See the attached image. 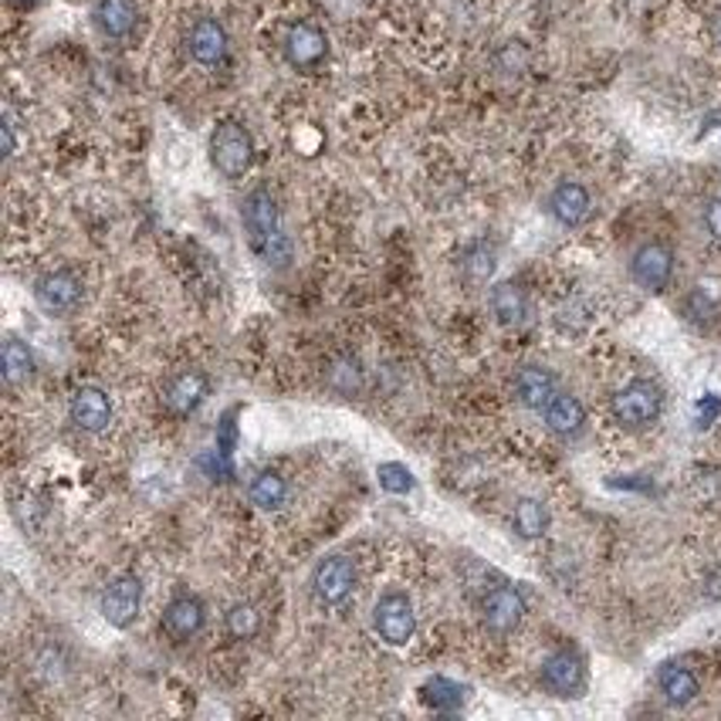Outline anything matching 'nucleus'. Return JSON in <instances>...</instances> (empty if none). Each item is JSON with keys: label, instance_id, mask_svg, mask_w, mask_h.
<instances>
[{"label": "nucleus", "instance_id": "f257e3e1", "mask_svg": "<svg viewBox=\"0 0 721 721\" xmlns=\"http://www.w3.org/2000/svg\"><path fill=\"white\" fill-rule=\"evenodd\" d=\"M241 220H244V231H248V241H251L254 254H258L264 264L285 268L289 258H292V244H289L285 231H282L279 200L271 197L268 187H254V190L244 197Z\"/></svg>", "mask_w": 721, "mask_h": 721}, {"label": "nucleus", "instance_id": "f03ea898", "mask_svg": "<svg viewBox=\"0 0 721 721\" xmlns=\"http://www.w3.org/2000/svg\"><path fill=\"white\" fill-rule=\"evenodd\" d=\"M210 163L220 177L238 180L254 163V139L241 123H217L210 133Z\"/></svg>", "mask_w": 721, "mask_h": 721}, {"label": "nucleus", "instance_id": "7ed1b4c3", "mask_svg": "<svg viewBox=\"0 0 721 721\" xmlns=\"http://www.w3.org/2000/svg\"><path fill=\"white\" fill-rule=\"evenodd\" d=\"M373 630L379 634L383 644L390 647H407L417 634V614L414 599L400 589L383 593L373 606Z\"/></svg>", "mask_w": 721, "mask_h": 721}, {"label": "nucleus", "instance_id": "20e7f679", "mask_svg": "<svg viewBox=\"0 0 721 721\" xmlns=\"http://www.w3.org/2000/svg\"><path fill=\"white\" fill-rule=\"evenodd\" d=\"M609 407H614L617 424L637 430V427H650L660 417L663 394L654 379H630L627 386H620V390L614 394V404Z\"/></svg>", "mask_w": 721, "mask_h": 721}, {"label": "nucleus", "instance_id": "39448f33", "mask_svg": "<svg viewBox=\"0 0 721 721\" xmlns=\"http://www.w3.org/2000/svg\"><path fill=\"white\" fill-rule=\"evenodd\" d=\"M139 606H143V579L136 573H123L105 586L98 599V614L108 627L129 630L139 617Z\"/></svg>", "mask_w": 721, "mask_h": 721}, {"label": "nucleus", "instance_id": "423d86ee", "mask_svg": "<svg viewBox=\"0 0 721 721\" xmlns=\"http://www.w3.org/2000/svg\"><path fill=\"white\" fill-rule=\"evenodd\" d=\"M542 688L552 698H579L586 691V660L576 650H556L542 660Z\"/></svg>", "mask_w": 721, "mask_h": 721}, {"label": "nucleus", "instance_id": "0eeeda50", "mask_svg": "<svg viewBox=\"0 0 721 721\" xmlns=\"http://www.w3.org/2000/svg\"><path fill=\"white\" fill-rule=\"evenodd\" d=\"M34 302L44 315L51 318H62L69 312L79 309L82 302V279L69 268H59V271H48L34 282Z\"/></svg>", "mask_w": 721, "mask_h": 721}, {"label": "nucleus", "instance_id": "6e6552de", "mask_svg": "<svg viewBox=\"0 0 721 721\" xmlns=\"http://www.w3.org/2000/svg\"><path fill=\"white\" fill-rule=\"evenodd\" d=\"M630 274H634V282L644 292L660 295L675 279V251L668 244H660V241L640 244L634 251V258H630Z\"/></svg>", "mask_w": 721, "mask_h": 721}, {"label": "nucleus", "instance_id": "1a4fd4ad", "mask_svg": "<svg viewBox=\"0 0 721 721\" xmlns=\"http://www.w3.org/2000/svg\"><path fill=\"white\" fill-rule=\"evenodd\" d=\"M356 563L349 556H325L312 570V596L322 606H339L356 589Z\"/></svg>", "mask_w": 721, "mask_h": 721}, {"label": "nucleus", "instance_id": "9d476101", "mask_svg": "<svg viewBox=\"0 0 721 721\" xmlns=\"http://www.w3.org/2000/svg\"><path fill=\"white\" fill-rule=\"evenodd\" d=\"M525 596L515 589V586H494L484 603H481V617H484V627L498 637H509L522 627L525 620Z\"/></svg>", "mask_w": 721, "mask_h": 721}, {"label": "nucleus", "instance_id": "9b49d317", "mask_svg": "<svg viewBox=\"0 0 721 721\" xmlns=\"http://www.w3.org/2000/svg\"><path fill=\"white\" fill-rule=\"evenodd\" d=\"M228 48H231V38H228V28L220 24L217 18H200L190 34H187V51L190 59L203 69H213L228 59Z\"/></svg>", "mask_w": 721, "mask_h": 721}, {"label": "nucleus", "instance_id": "f8f14e48", "mask_svg": "<svg viewBox=\"0 0 721 721\" xmlns=\"http://www.w3.org/2000/svg\"><path fill=\"white\" fill-rule=\"evenodd\" d=\"M69 417L79 430L85 433H102L113 424V400L98 386H79L69 400Z\"/></svg>", "mask_w": 721, "mask_h": 721}, {"label": "nucleus", "instance_id": "ddd939ff", "mask_svg": "<svg viewBox=\"0 0 721 721\" xmlns=\"http://www.w3.org/2000/svg\"><path fill=\"white\" fill-rule=\"evenodd\" d=\"M210 394V379L203 369H187L180 376H174L170 383H166V394H163V404L166 410H170L174 417H190L203 407Z\"/></svg>", "mask_w": 721, "mask_h": 721}, {"label": "nucleus", "instance_id": "4468645a", "mask_svg": "<svg viewBox=\"0 0 721 721\" xmlns=\"http://www.w3.org/2000/svg\"><path fill=\"white\" fill-rule=\"evenodd\" d=\"M328 54V41L325 31L312 21H299L289 28L285 34V59L292 69H315L322 65V59Z\"/></svg>", "mask_w": 721, "mask_h": 721}, {"label": "nucleus", "instance_id": "2eb2a0df", "mask_svg": "<svg viewBox=\"0 0 721 721\" xmlns=\"http://www.w3.org/2000/svg\"><path fill=\"white\" fill-rule=\"evenodd\" d=\"M203 624H207V606L197 596H177L163 609V630L177 644L194 640L203 630Z\"/></svg>", "mask_w": 721, "mask_h": 721}, {"label": "nucleus", "instance_id": "dca6fc26", "mask_svg": "<svg viewBox=\"0 0 721 721\" xmlns=\"http://www.w3.org/2000/svg\"><path fill=\"white\" fill-rule=\"evenodd\" d=\"M589 210H593V200H589V190L583 184H560L556 190L548 194V213L560 220L563 228H579L589 220Z\"/></svg>", "mask_w": 721, "mask_h": 721}, {"label": "nucleus", "instance_id": "f3484780", "mask_svg": "<svg viewBox=\"0 0 721 721\" xmlns=\"http://www.w3.org/2000/svg\"><path fill=\"white\" fill-rule=\"evenodd\" d=\"M560 394L556 376H552L545 366H522L515 376V397L525 410H545L552 404V397Z\"/></svg>", "mask_w": 721, "mask_h": 721}, {"label": "nucleus", "instance_id": "a211bd4d", "mask_svg": "<svg viewBox=\"0 0 721 721\" xmlns=\"http://www.w3.org/2000/svg\"><path fill=\"white\" fill-rule=\"evenodd\" d=\"M136 18H139V8L136 0H98L95 11H92V21L95 28L105 34V38H129L133 28H136Z\"/></svg>", "mask_w": 721, "mask_h": 721}, {"label": "nucleus", "instance_id": "6ab92c4d", "mask_svg": "<svg viewBox=\"0 0 721 721\" xmlns=\"http://www.w3.org/2000/svg\"><path fill=\"white\" fill-rule=\"evenodd\" d=\"M542 417H545V427L560 437H576L586 427V407L573 394H556L552 404L542 410Z\"/></svg>", "mask_w": 721, "mask_h": 721}, {"label": "nucleus", "instance_id": "aec40b11", "mask_svg": "<svg viewBox=\"0 0 721 721\" xmlns=\"http://www.w3.org/2000/svg\"><path fill=\"white\" fill-rule=\"evenodd\" d=\"M657 688H660L663 701L675 704V708H688L698 698V691H701L694 671L681 668V663H663L660 675H657Z\"/></svg>", "mask_w": 721, "mask_h": 721}, {"label": "nucleus", "instance_id": "412c9836", "mask_svg": "<svg viewBox=\"0 0 721 721\" xmlns=\"http://www.w3.org/2000/svg\"><path fill=\"white\" fill-rule=\"evenodd\" d=\"M488 302H491V315L498 318V325H505V328H515V325H522L529 318V295L512 282L494 285Z\"/></svg>", "mask_w": 721, "mask_h": 721}, {"label": "nucleus", "instance_id": "4be33fe9", "mask_svg": "<svg viewBox=\"0 0 721 721\" xmlns=\"http://www.w3.org/2000/svg\"><path fill=\"white\" fill-rule=\"evenodd\" d=\"M248 494H251V505H254V509H261V512H279V509H285V502H289V481H285L279 471H261V474L251 481Z\"/></svg>", "mask_w": 721, "mask_h": 721}, {"label": "nucleus", "instance_id": "5701e85b", "mask_svg": "<svg viewBox=\"0 0 721 721\" xmlns=\"http://www.w3.org/2000/svg\"><path fill=\"white\" fill-rule=\"evenodd\" d=\"M0 369H4V383L8 386L28 383L34 376V353L28 349V343L8 339L4 349H0Z\"/></svg>", "mask_w": 721, "mask_h": 721}, {"label": "nucleus", "instance_id": "b1692460", "mask_svg": "<svg viewBox=\"0 0 721 721\" xmlns=\"http://www.w3.org/2000/svg\"><path fill=\"white\" fill-rule=\"evenodd\" d=\"M512 529L522 535V539H542L545 529H548V512L539 498H519L515 502V512H512Z\"/></svg>", "mask_w": 721, "mask_h": 721}, {"label": "nucleus", "instance_id": "393cba45", "mask_svg": "<svg viewBox=\"0 0 721 721\" xmlns=\"http://www.w3.org/2000/svg\"><path fill=\"white\" fill-rule=\"evenodd\" d=\"M224 627L234 640H254L261 634V614L251 603H234L224 617Z\"/></svg>", "mask_w": 721, "mask_h": 721}, {"label": "nucleus", "instance_id": "a878e982", "mask_svg": "<svg viewBox=\"0 0 721 721\" xmlns=\"http://www.w3.org/2000/svg\"><path fill=\"white\" fill-rule=\"evenodd\" d=\"M424 701L437 711H454L461 704V688L448 678H433L424 688Z\"/></svg>", "mask_w": 721, "mask_h": 721}, {"label": "nucleus", "instance_id": "bb28decb", "mask_svg": "<svg viewBox=\"0 0 721 721\" xmlns=\"http://www.w3.org/2000/svg\"><path fill=\"white\" fill-rule=\"evenodd\" d=\"M376 478H379V488L394 491V494H407V491H414V488H417V481H414V471H410V468H404V464H397V461H386V464H379V468H376Z\"/></svg>", "mask_w": 721, "mask_h": 721}, {"label": "nucleus", "instance_id": "cd10ccee", "mask_svg": "<svg viewBox=\"0 0 721 721\" xmlns=\"http://www.w3.org/2000/svg\"><path fill=\"white\" fill-rule=\"evenodd\" d=\"M464 271L471 274L474 282H484L488 274L494 271V254H491L484 244H474V248L464 254Z\"/></svg>", "mask_w": 721, "mask_h": 721}, {"label": "nucleus", "instance_id": "c85d7f7f", "mask_svg": "<svg viewBox=\"0 0 721 721\" xmlns=\"http://www.w3.org/2000/svg\"><path fill=\"white\" fill-rule=\"evenodd\" d=\"M704 228H708V234L721 244V197H714V200L704 203Z\"/></svg>", "mask_w": 721, "mask_h": 721}, {"label": "nucleus", "instance_id": "c756f323", "mask_svg": "<svg viewBox=\"0 0 721 721\" xmlns=\"http://www.w3.org/2000/svg\"><path fill=\"white\" fill-rule=\"evenodd\" d=\"M0 136H4V156L11 159L14 149H18V133H14V119L4 116V123H0Z\"/></svg>", "mask_w": 721, "mask_h": 721}, {"label": "nucleus", "instance_id": "7c9ffc66", "mask_svg": "<svg viewBox=\"0 0 721 721\" xmlns=\"http://www.w3.org/2000/svg\"><path fill=\"white\" fill-rule=\"evenodd\" d=\"M14 4H18V8H31V4H34V0H14Z\"/></svg>", "mask_w": 721, "mask_h": 721}, {"label": "nucleus", "instance_id": "2f4dec72", "mask_svg": "<svg viewBox=\"0 0 721 721\" xmlns=\"http://www.w3.org/2000/svg\"><path fill=\"white\" fill-rule=\"evenodd\" d=\"M718 31H721V21H718Z\"/></svg>", "mask_w": 721, "mask_h": 721}]
</instances>
